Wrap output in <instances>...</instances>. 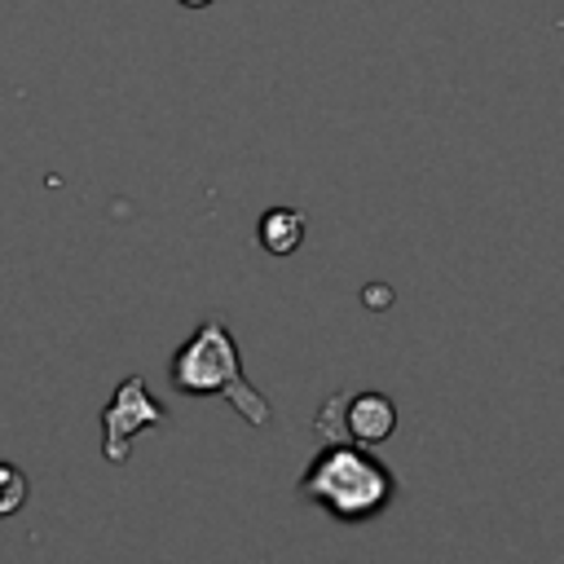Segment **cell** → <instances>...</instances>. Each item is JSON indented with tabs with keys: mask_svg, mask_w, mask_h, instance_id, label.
<instances>
[{
	"mask_svg": "<svg viewBox=\"0 0 564 564\" xmlns=\"http://www.w3.org/2000/svg\"><path fill=\"white\" fill-rule=\"evenodd\" d=\"M26 498H31L26 471H22L18 463H4V458H0V520H4V516H18V511L26 507Z\"/></svg>",
	"mask_w": 564,
	"mask_h": 564,
	"instance_id": "6",
	"label": "cell"
},
{
	"mask_svg": "<svg viewBox=\"0 0 564 564\" xmlns=\"http://www.w3.org/2000/svg\"><path fill=\"white\" fill-rule=\"evenodd\" d=\"M300 498L339 524H366L397 498V476L357 441H326L300 476Z\"/></svg>",
	"mask_w": 564,
	"mask_h": 564,
	"instance_id": "1",
	"label": "cell"
},
{
	"mask_svg": "<svg viewBox=\"0 0 564 564\" xmlns=\"http://www.w3.org/2000/svg\"><path fill=\"white\" fill-rule=\"evenodd\" d=\"M256 238L269 256H291L304 242V216L295 207H269L256 225Z\"/></svg>",
	"mask_w": 564,
	"mask_h": 564,
	"instance_id": "5",
	"label": "cell"
},
{
	"mask_svg": "<svg viewBox=\"0 0 564 564\" xmlns=\"http://www.w3.org/2000/svg\"><path fill=\"white\" fill-rule=\"evenodd\" d=\"M313 432H317L322 445H326V441L379 445V441H388V436L397 432V405H392L383 392H375V388H366V392H335V397L322 405Z\"/></svg>",
	"mask_w": 564,
	"mask_h": 564,
	"instance_id": "4",
	"label": "cell"
},
{
	"mask_svg": "<svg viewBox=\"0 0 564 564\" xmlns=\"http://www.w3.org/2000/svg\"><path fill=\"white\" fill-rule=\"evenodd\" d=\"M167 423V405L150 397L145 379L141 375H123L110 392V401L101 405V458L106 463H128L132 454V441L150 427Z\"/></svg>",
	"mask_w": 564,
	"mask_h": 564,
	"instance_id": "3",
	"label": "cell"
},
{
	"mask_svg": "<svg viewBox=\"0 0 564 564\" xmlns=\"http://www.w3.org/2000/svg\"><path fill=\"white\" fill-rule=\"evenodd\" d=\"M167 379L185 397H225L251 427H264L273 419V405L264 401V392L242 375L238 339L220 313L203 317L194 326V335L172 352Z\"/></svg>",
	"mask_w": 564,
	"mask_h": 564,
	"instance_id": "2",
	"label": "cell"
},
{
	"mask_svg": "<svg viewBox=\"0 0 564 564\" xmlns=\"http://www.w3.org/2000/svg\"><path fill=\"white\" fill-rule=\"evenodd\" d=\"M181 4H185V9H207L212 0H181Z\"/></svg>",
	"mask_w": 564,
	"mask_h": 564,
	"instance_id": "8",
	"label": "cell"
},
{
	"mask_svg": "<svg viewBox=\"0 0 564 564\" xmlns=\"http://www.w3.org/2000/svg\"><path fill=\"white\" fill-rule=\"evenodd\" d=\"M366 304H392V291H383V286H370V291H366Z\"/></svg>",
	"mask_w": 564,
	"mask_h": 564,
	"instance_id": "7",
	"label": "cell"
}]
</instances>
